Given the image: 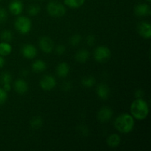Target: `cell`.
Masks as SVG:
<instances>
[{"instance_id": "cell-1", "label": "cell", "mask_w": 151, "mask_h": 151, "mask_svg": "<svg viewBox=\"0 0 151 151\" xmlns=\"http://www.w3.org/2000/svg\"><path fill=\"white\" fill-rule=\"evenodd\" d=\"M134 117L128 114H122L116 118L114 126L116 129L122 134H128L133 131L134 128Z\"/></svg>"}, {"instance_id": "cell-2", "label": "cell", "mask_w": 151, "mask_h": 151, "mask_svg": "<svg viewBox=\"0 0 151 151\" xmlns=\"http://www.w3.org/2000/svg\"><path fill=\"white\" fill-rule=\"evenodd\" d=\"M131 112L133 117L139 120H143L149 114V107L147 102L142 98L134 100L131 106Z\"/></svg>"}, {"instance_id": "cell-3", "label": "cell", "mask_w": 151, "mask_h": 151, "mask_svg": "<svg viewBox=\"0 0 151 151\" xmlns=\"http://www.w3.org/2000/svg\"><path fill=\"white\" fill-rule=\"evenodd\" d=\"M47 12L52 17L60 18L65 15L66 8L58 1H51L47 4Z\"/></svg>"}, {"instance_id": "cell-4", "label": "cell", "mask_w": 151, "mask_h": 151, "mask_svg": "<svg viewBox=\"0 0 151 151\" xmlns=\"http://www.w3.org/2000/svg\"><path fill=\"white\" fill-rule=\"evenodd\" d=\"M15 27L21 34H27L32 28V22L29 18L26 16H19L15 21Z\"/></svg>"}, {"instance_id": "cell-5", "label": "cell", "mask_w": 151, "mask_h": 151, "mask_svg": "<svg viewBox=\"0 0 151 151\" xmlns=\"http://www.w3.org/2000/svg\"><path fill=\"white\" fill-rule=\"evenodd\" d=\"M111 55V50L108 47L100 46L97 47L94 50V57L99 63H105L110 59Z\"/></svg>"}, {"instance_id": "cell-6", "label": "cell", "mask_w": 151, "mask_h": 151, "mask_svg": "<svg viewBox=\"0 0 151 151\" xmlns=\"http://www.w3.org/2000/svg\"><path fill=\"white\" fill-rule=\"evenodd\" d=\"M40 86L44 91H50L56 86V80L52 75H45L40 81Z\"/></svg>"}, {"instance_id": "cell-7", "label": "cell", "mask_w": 151, "mask_h": 151, "mask_svg": "<svg viewBox=\"0 0 151 151\" xmlns=\"http://www.w3.org/2000/svg\"><path fill=\"white\" fill-rule=\"evenodd\" d=\"M38 44H39L41 50L44 52L47 53V54L51 53L52 52L53 48H54V43H53L52 40L47 36L41 37L40 38Z\"/></svg>"}, {"instance_id": "cell-8", "label": "cell", "mask_w": 151, "mask_h": 151, "mask_svg": "<svg viewBox=\"0 0 151 151\" xmlns=\"http://www.w3.org/2000/svg\"><path fill=\"white\" fill-rule=\"evenodd\" d=\"M137 32L142 38L149 39L151 37V25L147 22H142L137 25Z\"/></svg>"}, {"instance_id": "cell-9", "label": "cell", "mask_w": 151, "mask_h": 151, "mask_svg": "<svg viewBox=\"0 0 151 151\" xmlns=\"http://www.w3.org/2000/svg\"><path fill=\"white\" fill-rule=\"evenodd\" d=\"M113 116V111L111 108L105 106L101 108L97 113V119L100 122H107L111 119Z\"/></svg>"}, {"instance_id": "cell-10", "label": "cell", "mask_w": 151, "mask_h": 151, "mask_svg": "<svg viewBox=\"0 0 151 151\" xmlns=\"http://www.w3.org/2000/svg\"><path fill=\"white\" fill-rule=\"evenodd\" d=\"M22 54L25 58L32 59L37 55V50L32 44H24L22 48Z\"/></svg>"}, {"instance_id": "cell-11", "label": "cell", "mask_w": 151, "mask_h": 151, "mask_svg": "<svg viewBox=\"0 0 151 151\" xmlns=\"http://www.w3.org/2000/svg\"><path fill=\"white\" fill-rule=\"evenodd\" d=\"M23 3L20 0H13L9 4V10L12 14L19 16L23 10Z\"/></svg>"}, {"instance_id": "cell-12", "label": "cell", "mask_w": 151, "mask_h": 151, "mask_svg": "<svg viewBox=\"0 0 151 151\" xmlns=\"http://www.w3.org/2000/svg\"><path fill=\"white\" fill-rule=\"evenodd\" d=\"M136 15L138 16H147L151 14L150 7L147 4H139L134 9Z\"/></svg>"}, {"instance_id": "cell-13", "label": "cell", "mask_w": 151, "mask_h": 151, "mask_svg": "<svg viewBox=\"0 0 151 151\" xmlns=\"http://www.w3.org/2000/svg\"><path fill=\"white\" fill-rule=\"evenodd\" d=\"M14 89L18 94H24L28 91V84L22 79L16 80L14 83Z\"/></svg>"}, {"instance_id": "cell-14", "label": "cell", "mask_w": 151, "mask_h": 151, "mask_svg": "<svg viewBox=\"0 0 151 151\" xmlns=\"http://www.w3.org/2000/svg\"><path fill=\"white\" fill-rule=\"evenodd\" d=\"M97 94L102 100H106L110 94V88L106 83H101L97 87Z\"/></svg>"}, {"instance_id": "cell-15", "label": "cell", "mask_w": 151, "mask_h": 151, "mask_svg": "<svg viewBox=\"0 0 151 151\" xmlns=\"http://www.w3.org/2000/svg\"><path fill=\"white\" fill-rule=\"evenodd\" d=\"M69 72H70V67L69 64L65 62H62L58 65L56 68V72H57L58 76L60 78H66L68 76Z\"/></svg>"}, {"instance_id": "cell-16", "label": "cell", "mask_w": 151, "mask_h": 151, "mask_svg": "<svg viewBox=\"0 0 151 151\" xmlns=\"http://www.w3.org/2000/svg\"><path fill=\"white\" fill-rule=\"evenodd\" d=\"M88 58H89V52L88 50H85V49L78 50L75 54V60L79 63H86L88 60Z\"/></svg>"}, {"instance_id": "cell-17", "label": "cell", "mask_w": 151, "mask_h": 151, "mask_svg": "<svg viewBox=\"0 0 151 151\" xmlns=\"http://www.w3.org/2000/svg\"><path fill=\"white\" fill-rule=\"evenodd\" d=\"M121 142V138L118 134H113L109 136L107 139V144L110 147H116Z\"/></svg>"}, {"instance_id": "cell-18", "label": "cell", "mask_w": 151, "mask_h": 151, "mask_svg": "<svg viewBox=\"0 0 151 151\" xmlns=\"http://www.w3.org/2000/svg\"><path fill=\"white\" fill-rule=\"evenodd\" d=\"M32 69L35 72H42L47 69V64L42 60H37L32 64Z\"/></svg>"}, {"instance_id": "cell-19", "label": "cell", "mask_w": 151, "mask_h": 151, "mask_svg": "<svg viewBox=\"0 0 151 151\" xmlns=\"http://www.w3.org/2000/svg\"><path fill=\"white\" fill-rule=\"evenodd\" d=\"M12 52V47L8 42H2L0 43V55L1 56H7L10 55Z\"/></svg>"}, {"instance_id": "cell-20", "label": "cell", "mask_w": 151, "mask_h": 151, "mask_svg": "<svg viewBox=\"0 0 151 151\" xmlns=\"http://www.w3.org/2000/svg\"><path fill=\"white\" fill-rule=\"evenodd\" d=\"M95 83H96L95 78L92 76L85 77V78H83L82 81H81V83H82L83 86L88 88H91L92 86H94Z\"/></svg>"}, {"instance_id": "cell-21", "label": "cell", "mask_w": 151, "mask_h": 151, "mask_svg": "<svg viewBox=\"0 0 151 151\" xmlns=\"http://www.w3.org/2000/svg\"><path fill=\"white\" fill-rule=\"evenodd\" d=\"M85 2V0H64V4L71 8H78Z\"/></svg>"}, {"instance_id": "cell-22", "label": "cell", "mask_w": 151, "mask_h": 151, "mask_svg": "<svg viewBox=\"0 0 151 151\" xmlns=\"http://www.w3.org/2000/svg\"><path fill=\"white\" fill-rule=\"evenodd\" d=\"M42 125L43 120L40 116H35L30 121V126L34 130H38L41 128Z\"/></svg>"}, {"instance_id": "cell-23", "label": "cell", "mask_w": 151, "mask_h": 151, "mask_svg": "<svg viewBox=\"0 0 151 151\" xmlns=\"http://www.w3.org/2000/svg\"><path fill=\"white\" fill-rule=\"evenodd\" d=\"M0 38L4 42H10L13 39V33L10 30H4L1 32Z\"/></svg>"}, {"instance_id": "cell-24", "label": "cell", "mask_w": 151, "mask_h": 151, "mask_svg": "<svg viewBox=\"0 0 151 151\" xmlns=\"http://www.w3.org/2000/svg\"><path fill=\"white\" fill-rule=\"evenodd\" d=\"M41 7L37 4H31L27 10V13L29 16H35L39 13Z\"/></svg>"}, {"instance_id": "cell-25", "label": "cell", "mask_w": 151, "mask_h": 151, "mask_svg": "<svg viewBox=\"0 0 151 151\" xmlns=\"http://www.w3.org/2000/svg\"><path fill=\"white\" fill-rule=\"evenodd\" d=\"M81 41V36L78 34H75L74 35L72 38L69 40V42H70V44L73 47H75V46H78V44H80V42Z\"/></svg>"}, {"instance_id": "cell-26", "label": "cell", "mask_w": 151, "mask_h": 151, "mask_svg": "<svg viewBox=\"0 0 151 151\" xmlns=\"http://www.w3.org/2000/svg\"><path fill=\"white\" fill-rule=\"evenodd\" d=\"M1 80L2 81L3 84L4 83H10L12 81V76L9 72H4L1 76Z\"/></svg>"}, {"instance_id": "cell-27", "label": "cell", "mask_w": 151, "mask_h": 151, "mask_svg": "<svg viewBox=\"0 0 151 151\" xmlns=\"http://www.w3.org/2000/svg\"><path fill=\"white\" fill-rule=\"evenodd\" d=\"M7 99V92L4 88H0V105H3Z\"/></svg>"}, {"instance_id": "cell-28", "label": "cell", "mask_w": 151, "mask_h": 151, "mask_svg": "<svg viewBox=\"0 0 151 151\" xmlns=\"http://www.w3.org/2000/svg\"><path fill=\"white\" fill-rule=\"evenodd\" d=\"M7 19V13L3 7H0V23H4Z\"/></svg>"}, {"instance_id": "cell-29", "label": "cell", "mask_w": 151, "mask_h": 151, "mask_svg": "<svg viewBox=\"0 0 151 151\" xmlns=\"http://www.w3.org/2000/svg\"><path fill=\"white\" fill-rule=\"evenodd\" d=\"M56 53L59 55H61L64 54L65 51H66V47H65L64 45L63 44H59V45L57 46V47L55 48Z\"/></svg>"}, {"instance_id": "cell-30", "label": "cell", "mask_w": 151, "mask_h": 151, "mask_svg": "<svg viewBox=\"0 0 151 151\" xmlns=\"http://www.w3.org/2000/svg\"><path fill=\"white\" fill-rule=\"evenodd\" d=\"M95 41H96V39H95V37H94V35H89L87 36L86 43L88 46H90V47H91V46L94 45V44H95Z\"/></svg>"}, {"instance_id": "cell-31", "label": "cell", "mask_w": 151, "mask_h": 151, "mask_svg": "<svg viewBox=\"0 0 151 151\" xmlns=\"http://www.w3.org/2000/svg\"><path fill=\"white\" fill-rule=\"evenodd\" d=\"M72 83L70 82H64L62 85V89L65 91H68L72 88Z\"/></svg>"}, {"instance_id": "cell-32", "label": "cell", "mask_w": 151, "mask_h": 151, "mask_svg": "<svg viewBox=\"0 0 151 151\" xmlns=\"http://www.w3.org/2000/svg\"><path fill=\"white\" fill-rule=\"evenodd\" d=\"M144 95H145V93L142 89H138L135 92V97H137V99L142 98V97H144Z\"/></svg>"}, {"instance_id": "cell-33", "label": "cell", "mask_w": 151, "mask_h": 151, "mask_svg": "<svg viewBox=\"0 0 151 151\" xmlns=\"http://www.w3.org/2000/svg\"><path fill=\"white\" fill-rule=\"evenodd\" d=\"M3 88H4L7 92L10 91V90H11V86H10V83H4V86H3Z\"/></svg>"}, {"instance_id": "cell-34", "label": "cell", "mask_w": 151, "mask_h": 151, "mask_svg": "<svg viewBox=\"0 0 151 151\" xmlns=\"http://www.w3.org/2000/svg\"><path fill=\"white\" fill-rule=\"evenodd\" d=\"M80 129H81V134H84L85 135H86L87 134H88V131H87V127H83L82 125L81 126V128H80Z\"/></svg>"}, {"instance_id": "cell-35", "label": "cell", "mask_w": 151, "mask_h": 151, "mask_svg": "<svg viewBox=\"0 0 151 151\" xmlns=\"http://www.w3.org/2000/svg\"><path fill=\"white\" fill-rule=\"evenodd\" d=\"M4 63H5V60L2 56H0V68H2L4 66Z\"/></svg>"}, {"instance_id": "cell-36", "label": "cell", "mask_w": 151, "mask_h": 151, "mask_svg": "<svg viewBox=\"0 0 151 151\" xmlns=\"http://www.w3.org/2000/svg\"><path fill=\"white\" fill-rule=\"evenodd\" d=\"M28 73H29V72H28V71L26 70V69H24V70H22V75H23V76H25V77L27 76Z\"/></svg>"}, {"instance_id": "cell-37", "label": "cell", "mask_w": 151, "mask_h": 151, "mask_svg": "<svg viewBox=\"0 0 151 151\" xmlns=\"http://www.w3.org/2000/svg\"><path fill=\"white\" fill-rule=\"evenodd\" d=\"M146 1H148V2H150V1H151V0H146Z\"/></svg>"}, {"instance_id": "cell-38", "label": "cell", "mask_w": 151, "mask_h": 151, "mask_svg": "<svg viewBox=\"0 0 151 151\" xmlns=\"http://www.w3.org/2000/svg\"><path fill=\"white\" fill-rule=\"evenodd\" d=\"M0 1H1V0H0Z\"/></svg>"}]
</instances>
